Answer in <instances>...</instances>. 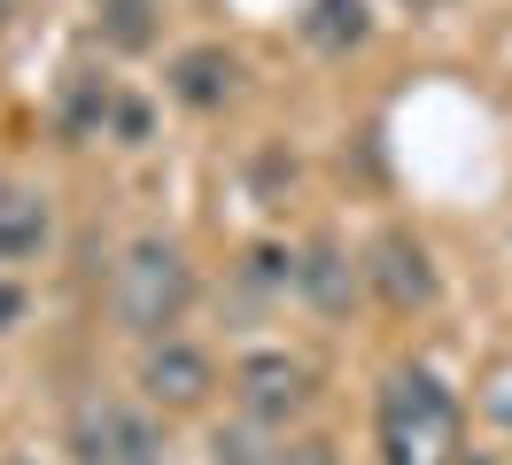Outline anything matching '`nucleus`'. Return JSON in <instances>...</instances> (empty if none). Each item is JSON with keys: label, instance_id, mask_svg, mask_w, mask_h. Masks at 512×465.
I'll use <instances>...</instances> for the list:
<instances>
[{"label": "nucleus", "instance_id": "obj_1", "mask_svg": "<svg viewBox=\"0 0 512 465\" xmlns=\"http://www.w3.org/2000/svg\"><path fill=\"white\" fill-rule=\"evenodd\" d=\"M373 434H381V465H458L466 450V419L458 396L427 365H396L373 403Z\"/></svg>", "mask_w": 512, "mask_h": 465}, {"label": "nucleus", "instance_id": "obj_2", "mask_svg": "<svg viewBox=\"0 0 512 465\" xmlns=\"http://www.w3.org/2000/svg\"><path fill=\"white\" fill-rule=\"evenodd\" d=\"M109 303H117V326H125V334H140V341H171V326L194 310V264L179 256V241L140 233V241L125 248V264H117Z\"/></svg>", "mask_w": 512, "mask_h": 465}, {"label": "nucleus", "instance_id": "obj_3", "mask_svg": "<svg viewBox=\"0 0 512 465\" xmlns=\"http://www.w3.org/2000/svg\"><path fill=\"white\" fill-rule=\"evenodd\" d=\"M70 458L78 465H163V427L125 396H94L70 419Z\"/></svg>", "mask_w": 512, "mask_h": 465}, {"label": "nucleus", "instance_id": "obj_4", "mask_svg": "<svg viewBox=\"0 0 512 465\" xmlns=\"http://www.w3.org/2000/svg\"><path fill=\"white\" fill-rule=\"evenodd\" d=\"M233 403H241V419L249 427H288L311 411V365L288 357V349H256L233 365Z\"/></svg>", "mask_w": 512, "mask_h": 465}, {"label": "nucleus", "instance_id": "obj_5", "mask_svg": "<svg viewBox=\"0 0 512 465\" xmlns=\"http://www.w3.org/2000/svg\"><path fill=\"white\" fill-rule=\"evenodd\" d=\"M218 388V365L194 349V341H148L140 349V396L148 403H163V411H194V403Z\"/></svg>", "mask_w": 512, "mask_h": 465}, {"label": "nucleus", "instance_id": "obj_6", "mask_svg": "<svg viewBox=\"0 0 512 465\" xmlns=\"http://www.w3.org/2000/svg\"><path fill=\"white\" fill-rule=\"evenodd\" d=\"M365 279H373V295L388 310H427L435 303V264H427V248L404 233V225H388L381 241L365 248Z\"/></svg>", "mask_w": 512, "mask_h": 465}, {"label": "nucleus", "instance_id": "obj_7", "mask_svg": "<svg viewBox=\"0 0 512 465\" xmlns=\"http://www.w3.org/2000/svg\"><path fill=\"white\" fill-rule=\"evenodd\" d=\"M241 78V62L225 55V47H187V55H171V93L187 101V109H218L225 93Z\"/></svg>", "mask_w": 512, "mask_h": 465}, {"label": "nucleus", "instance_id": "obj_8", "mask_svg": "<svg viewBox=\"0 0 512 465\" xmlns=\"http://www.w3.org/2000/svg\"><path fill=\"white\" fill-rule=\"evenodd\" d=\"M295 287H303L319 310H350V287H357L350 256H342L334 241H311V248H303V264H295Z\"/></svg>", "mask_w": 512, "mask_h": 465}, {"label": "nucleus", "instance_id": "obj_9", "mask_svg": "<svg viewBox=\"0 0 512 465\" xmlns=\"http://www.w3.org/2000/svg\"><path fill=\"white\" fill-rule=\"evenodd\" d=\"M47 248V194H0V264Z\"/></svg>", "mask_w": 512, "mask_h": 465}, {"label": "nucleus", "instance_id": "obj_10", "mask_svg": "<svg viewBox=\"0 0 512 465\" xmlns=\"http://www.w3.org/2000/svg\"><path fill=\"white\" fill-rule=\"evenodd\" d=\"M303 39L319 55H350L357 39H365V0H311L303 8Z\"/></svg>", "mask_w": 512, "mask_h": 465}, {"label": "nucleus", "instance_id": "obj_11", "mask_svg": "<svg viewBox=\"0 0 512 465\" xmlns=\"http://www.w3.org/2000/svg\"><path fill=\"white\" fill-rule=\"evenodd\" d=\"M101 31L117 39V47H148L156 39V0H101Z\"/></svg>", "mask_w": 512, "mask_h": 465}, {"label": "nucleus", "instance_id": "obj_12", "mask_svg": "<svg viewBox=\"0 0 512 465\" xmlns=\"http://www.w3.org/2000/svg\"><path fill=\"white\" fill-rule=\"evenodd\" d=\"M210 458H218V465H272L280 450H264L249 427H218V434H210Z\"/></svg>", "mask_w": 512, "mask_h": 465}, {"label": "nucleus", "instance_id": "obj_13", "mask_svg": "<svg viewBox=\"0 0 512 465\" xmlns=\"http://www.w3.org/2000/svg\"><path fill=\"white\" fill-rule=\"evenodd\" d=\"M272 465H334V450H326V442H280Z\"/></svg>", "mask_w": 512, "mask_h": 465}, {"label": "nucleus", "instance_id": "obj_14", "mask_svg": "<svg viewBox=\"0 0 512 465\" xmlns=\"http://www.w3.org/2000/svg\"><path fill=\"white\" fill-rule=\"evenodd\" d=\"M16 318H24V287H16V279H0V334H8Z\"/></svg>", "mask_w": 512, "mask_h": 465}, {"label": "nucleus", "instance_id": "obj_15", "mask_svg": "<svg viewBox=\"0 0 512 465\" xmlns=\"http://www.w3.org/2000/svg\"><path fill=\"white\" fill-rule=\"evenodd\" d=\"M396 8H412V16H443V8H458V0H396Z\"/></svg>", "mask_w": 512, "mask_h": 465}, {"label": "nucleus", "instance_id": "obj_16", "mask_svg": "<svg viewBox=\"0 0 512 465\" xmlns=\"http://www.w3.org/2000/svg\"><path fill=\"white\" fill-rule=\"evenodd\" d=\"M0 24H8V0H0Z\"/></svg>", "mask_w": 512, "mask_h": 465}, {"label": "nucleus", "instance_id": "obj_17", "mask_svg": "<svg viewBox=\"0 0 512 465\" xmlns=\"http://www.w3.org/2000/svg\"><path fill=\"white\" fill-rule=\"evenodd\" d=\"M8 465H24V458H8Z\"/></svg>", "mask_w": 512, "mask_h": 465}]
</instances>
